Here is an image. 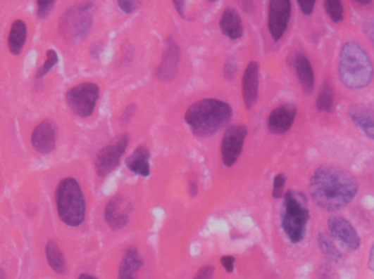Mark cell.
Wrapping results in <instances>:
<instances>
[{"mask_svg":"<svg viewBox=\"0 0 374 279\" xmlns=\"http://www.w3.org/2000/svg\"><path fill=\"white\" fill-rule=\"evenodd\" d=\"M359 192L355 176L338 166L322 165L311 177L308 193L316 207L337 212L351 203Z\"/></svg>","mask_w":374,"mask_h":279,"instance_id":"1","label":"cell"},{"mask_svg":"<svg viewBox=\"0 0 374 279\" xmlns=\"http://www.w3.org/2000/svg\"><path fill=\"white\" fill-rule=\"evenodd\" d=\"M338 77L348 90H365L374 78V66L369 53L355 41H346L338 57Z\"/></svg>","mask_w":374,"mask_h":279,"instance_id":"2","label":"cell"},{"mask_svg":"<svg viewBox=\"0 0 374 279\" xmlns=\"http://www.w3.org/2000/svg\"><path fill=\"white\" fill-rule=\"evenodd\" d=\"M232 108L227 103L216 98H205L192 105L186 110V124L196 136H213L232 118Z\"/></svg>","mask_w":374,"mask_h":279,"instance_id":"3","label":"cell"},{"mask_svg":"<svg viewBox=\"0 0 374 279\" xmlns=\"http://www.w3.org/2000/svg\"><path fill=\"white\" fill-rule=\"evenodd\" d=\"M57 213L63 223L69 227H79L86 217V201L78 181L65 178L56 189Z\"/></svg>","mask_w":374,"mask_h":279,"instance_id":"4","label":"cell"},{"mask_svg":"<svg viewBox=\"0 0 374 279\" xmlns=\"http://www.w3.org/2000/svg\"><path fill=\"white\" fill-rule=\"evenodd\" d=\"M308 219L310 212L306 207V195L294 190L285 192L282 226L291 242L299 243L304 240Z\"/></svg>","mask_w":374,"mask_h":279,"instance_id":"5","label":"cell"},{"mask_svg":"<svg viewBox=\"0 0 374 279\" xmlns=\"http://www.w3.org/2000/svg\"><path fill=\"white\" fill-rule=\"evenodd\" d=\"M93 4L87 3L67 10L59 22V31L68 41H79L88 35L92 27L90 10Z\"/></svg>","mask_w":374,"mask_h":279,"instance_id":"6","label":"cell"},{"mask_svg":"<svg viewBox=\"0 0 374 279\" xmlns=\"http://www.w3.org/2000/svg\"><path fill=\"white\" fill-rule=\"evenodd\" d=\"M99 95L100 89L96 83H80L66 93L67 104L75 115L87 118L94 112Z\"/></svg>","mask_w":374,"mask_h":279,"instance_id":"7","label":"cell"},{"mask_svg":"<svg viewBox=\"0 0 374 279\" xmlns=\"http://www.w3.org/2000/svg\"><path fill=\"white\" fill-rule=\"evenodd\" d=\"M130 144V136L124 134L113 138L101 148L96 156V170L99 177H106L120 165V160Z\"/></svg>","mask_w":374,"mask_h":279,"instance_id":"8","label":"cell"},{"mask_svg":"<svg viewBox=\"0 0 374 279\" xmlns=\"http://www.w3.org/2000/svg\"><path fill=\"white\" fill-rule=\"evenodd\" d=\"M247 128L243 124H233L227 129L221 141V158L225 167H232L242 153Z\"/></svg>","mask_w":374,"mask_h":279,"instance_id":"9","label":"cell"},{"mask_svg":"<svg viewBox=\"0 0 374 279\" xmlns=\"http://www.w3.org/2000/svg\"><path fill=\"white\" fill-rule=\"evenodd\" d=\"M328 227L332 238L335 239L346 250L351 252L359 250L361 238L354 225L345 217L332 215L328 219Z\"/></svg>","mask_w":374,"mask_h":279,"instance_id":"10","label":"cell"},{"mask_svg":"<svg viewBox=\"0 0 374 279\" xmlns=\"http://www.w3.org/2000/svg\"><path fill=\"white\" fill-rule=\"evenodd\" d=\"M292 6L289 0H273L269 3L268 30L274 41L284 37L290 22Z\"/></svg>","mask_w":374,"mask_h":279,"instance_id":"11","label":"cell"},{"mask_svg":"<svg viewBox=\"0 0 374 279\" xmlns=\"http://www.w3.org/2000/svg\"><path fill=\"white\" fill-rule=\"evenodd\" d=\"M297 114H298V110H297L296 105L292 103L279 105L269 115L267 128L273 134L282 136V134H287L294 124Z\"/></svg>","mask_w":374,"mask_h":279,"instance_id":"12","label":"cell"},{"mask_svg":"<svg viewBox=\"0 0 374 279\" xmlns=\"http://www.w3.org/2000/svg\"><path fill=\"white\" fill-rule=\"evenodd\" d=\"M132 207L122 195H116L108 202L104 211L106 223L113 231H120L130 221Z\"/></svg>","mask_w":374,"mask_h":279,"instance_id":"13","label":"cell"},{"mask_svg":"<svg viewBox=\"0 0 374 279\" xmlns=\"http://www.w3.org/2000/svg\"><path fill=\"white\" fill-rule=\"evenodd\" d=\"M31 143L39 154H49L56 148V126L51 120L37 124L31 136Z\"/></svg>","mask_w":374,"mask_h":279,"instance_id":"14","label":"cell"},{"mask_svg":"<svg viewBox=\"0 0 374 279\" xmlns=\"http://www.w3.org/2000/svg\"><path fill=\"white\" fill-rule=\"evenodd\" d=\"M348 117L362 134L374 141V108L365 104H352L348 107Z\"/></svg>","mask_w":374,"mask_h":279,"instance_id":"15","label":"cell"},{"mask_svg":"<svg viewBox=\"0 0 374 279\" xmlns=\"http://www.w3.org/2000/svg\"><path fill=\"white\" fill-rule=\"evenodd\" d=\"M180 47L172 37L166 41V48L161 63L157 70V77L162 81H172L177 73L180 63Z\"/></svg>","mask_w":374,"mask_h":279,"instance_id":"16","label":"cell"},{"mask_svg":"<svg viewBox=\"0 0 374 279\" xmlns=\"http://www.w3.org/2000/svg\"><path fill=\"white\" fill-rule=\"evenodd\" d=\"M259 65L256 61H251L243 74L242 93L245 107L251 110L256 104L258 98Z\"/></svg>","mask_w":374,"mask_h":279,"instance_id":"17","label":"cell"},{"mask_svg":"<svg viewBox=\"0 0 374 279\" xmlns=\"http://www.w3.org/2000/svg\"><path fill=\"white\" fill-rule=\"evenodd\" d=\"M294 70L304 94L310 95L316 86V74L312 63L304 53H297L294 59Z\"/></svg>","mask_w":374,"mask_h":279,"instance_id":"18","label":"cell"},{"mask_svg":"<svg viewBox=\"0 0 374 279\" xmlns=\"http://www.w3.org/2000/svg\"><path fill=\"white\" fill-rule=\"evenodd\" d=\"M219 25L223 34L233 41L241 39L243 35L242 19L235 8L229 7L223 11Z\"/></svg>","mask_w":374,"mask_h":279,"instance_id":"19","label":"cell"},{"mask_svg":"<svg viewBox=\"0 0 374 279\" xmlns=\"http://www.w3.org/2000/svg\"><path fill=\"white\" fill-rule=\"evenodd\" d=\"M144 266V260L137 249L128 248L123 255L118 268V279H137L136 274Z\"/></svg>","mask_w":374,"mask_h":279,"instance_id":"20","label":"cell"},{"mask_svg":"<svg viewBox=\"0 0 374 279\" xmlns=\"http://www.w3.org/2000/svg\"><path fill=\"white\" fill-rule=\"evenodd\" d=\"M150 151L147 146H138L125 162L126 167L136 175L148 177L150 175Z\"/></svg>","mask_w":374,"mask_h":279,"instance_id":"21","label":"cell"},{"mask_svg":"<svg viewBox=\"0 0 374 279\" xmlns=\"http://www.w3.org/2000/svg\"><path fill=\"white\" fill-rule=\"evenodd\" d=\"M27 39V27L23 20H15L8 37V48L13 56H19Z\"/></svg>","mask_w":374,"mask_h":279,"instance_id":"22","label":"cell"},{"mask_svg":"<svg viewBox=\"0 0 374 279\" xmlns=\"http://www.w3.org/2000/svg\"><path fill=\"white\" fill-rule=\"evenodd\" d=\"M318 248L324 257L332 263H342L344 260V254L338 249L337 245L330 238V235L326 233H320L318 235Z\"/></svg>","mask_w":374,"mask_h":279,"instance_id":"23","label":"cell"},{"mask_svg":"<svg viewBox=\"0 0 374 279\" xmlns=\"http://www.w3.org/2000/svg\"><path fill=\"white\" fill-rule=\"evenodd\" d=\"M45 254H46L47 263L51 270L57 274H64L66 271V260L61 249L58 248V245L53 241L47 243L45 247Z\"/></svg>","mask_w":374,"mask_h":279,"instance_id":"24","label":"cell"},{"mask_svg":"<svg viewBox=\"0 0 374 279\" xmlns=\"http://www.w3.org/2000/svg\"><path fill=\"white\" fill-rule=\"evenodd\" d=\"M334 98H335V94H334L332 85H330V83L322 85L318 94V98H316V108H318V112H330L332 110V105H334Z\"/></svg>","mask_w":374,"mask_h":279,"instance_id":"25","label":"cell"},{"mask_svg":"<svg viewBox=\"0 0 374 279\" xmlns=\"http://www.w3.org/2000/svg\"><path fill=\"white\" fill-rule=\"evenodd\" d=\"M324 8L332 22L340 23L345 18V7L339 0H328L324 3Z\"/></svg>","mask_w":374,"mask_h":279,"instance_id":"26","label":"cell"},{"mask_svg":"<svg viewBox=\"0 0 374 279\" xmlns=\"http://www.w3.org/2000/svg\"><path fill=\"white\" fill-rule=\"evenodd\" d=\"M58 63V56L54 49H49L46 51V60L43 63V66L37 70V78L41 79L46 76L47 73L56 66Z\"/></svg>","mask_w":374,"mask_h":279,"instance_id":"27","label":"cell"},{"mask_svg":"<svg viewBox=\"0 0 374 279\" xmlns=\"http://www.w3.org/2000/svg\"><path fill=\"white\" fill-rule=\"evenodd\" d=\"M287 177L285 174H278L274 178L273 182V197L282 199L285 195V186H286Z\"/></svg>","mask_w":374,"mask_h":279,"instance_id":"28","label":"cell"},{"mask_svg":"<svg viewBox=\"0 0 374 279\" xmlns=\"http://www.w3.org/2000/svg\"><path fill=\"white\" fill-rule=\"evenodd\" d=\"M318 279H339L337 271L330 263H323L316 271Z\"/></svg>","mask_w":374,"mask_h":279,"instance_id":"29","label":"cell"},{"mask_svg":"<svg viewBox=\"0 0 374 279\" xmlns=\"http://www.w3.org/2000/svg\"><path fill=\"white\" fill-rule=\"evenodd\" d=\"M237 59L235 57H229L225 60V66H223V77H225V80L232 81L237 74Z\"/></svg>","mask_w":374,"mask_h":279,"instance_id":"30","label":"cell"},{"mask_svg":"<svg viewBox=\"0 0 374 279\" xmlns=\"http://www.w3.org/2000/svg\"><path fill=\"white\" fill-rule=\"evenodd\" d=\"M37 17L39 19H46L47 15L51 13L53 7H54L55 1H37Z\"/></svg>","mask_w":374,"mask_h":279,"instance_id":"31","label":"cell"},{"mask_svg":"<svg viewBox=\"0 0 374 279\" xmlns=\"http://www.w3.org/2000/svg\"><path fill=\"white\" fill-rule=\"evenodd\" d=\"M118 5L123 13H132L139 7L140 3L134 1V0H120V1H118Z\"/></svg>","mask_w":374,"mask_h":279,"instance_id":"32","label":"cell"},{"mask_svg":"<svg viewBox=\"0 0 374 279\" xmlns=\"http://www.w3.org/2000/svg\"><path fill=\"white\" fill-rule=\"evenodd\" d=\"M213 274H215V267L211 266V265H206V266L199 268L194 279H213Z\"/></svg>","mask_w":374,"mask_h":279,"instance_id":"33","label":"cell"},{"mask_svg":"<svg viewBox=\"0 0 374 279\" xmlns=\"http://www.w3.org/2000/svg\"><path fill=\"white\" fill-rule=\"evenodd\" d=\"M220 262L227 273H232L235 271V257L232 255H223L220 259Z\"/></svg>","mask_w":374,"mask_h":279,"instance_id":"34","label":"cell"},{"mask_svg":"<svg viewBox=\"0 0 374 279\" xmlns=\"http://www.w3.org/2000/svg\"><path fill=\"white\" fill-rule=\"evenodd\" d=\"M316 1H298L299 8L304 15H311L313 13Z\"/></svg>","mask_w":374,"mask_h":279,"instance_id":"35","label":"cell"},{"mask_svg":"<svg viewBox=\"0 0 374 279\" xmlns=\"http://www.w3.org/2000/svg\"><path fill=\"white\" fill-rule=\"evenodd\" d=\"M366 35L369 41H371L372 46L374 47V20H368L363 25Z\"/></svg>","mask_w":374,"mask_h":279,"instance_id":"36","label":"cell"},{"mask_svg":"<svg viewBox=\"0 0 374 279\" xmlns=\"http://www.w3.org/2000/svg\"><path fill=\"white\" fill-rule=\"evenodd\" d=\"M135 110H136V106L134 104H130V106L126 107V110H124L122 117H120V122L122 124H127L130 118L134 116Z\"/></svg>","mask_w":374,"mask_h":279,"instance_id":"37","label":"cell"},{"mask_svg":"<svg viewBox=\"0 0 374 279\" xmlns=\"http://www.w3.org/2000/svg\"><path fill=\"white\" fill-rule=\"evenodd\" d=\"M173 5L175 6V9L176 11H177V13H179L183 19H187L185 15V9H184L186 3H184V1H174Z\"/></svg>","mask_w":374,"mask_h":279,"instance_id":"38","label":"cell"},{"mask_svg":"<svg viewBox=\"0 0 374 279\" xmlns=\"http://www.w3.org/2000/svg\"><path fill=\"white\" fill-rule=\"evenodd\" d=\"M368 267L369 270L374 272V242L372 243L371 249H370L369 259H368Z\"/></svg>","mask_w":374,"mask_h":279,"instance_id":"39","label":"cell"},{"mask_svg":"<svg viewBox=\"0 0 374 279\" xmlns=\"http://www.w3.org/2000/svg\"><path fill=\"white\" fill-rule=\"evenodd\" d=\"M241 6H242L245 13H251L255 10V5L252 1H243V3H241Z\"/></svg>","mask_w":374,"mask_h":279,"instance_id":"40","label":"cell"},{"mask_svg":"<svg viewBox=\"0 0 374 279\" xmlns=\"http://www.w3.org/2000/svg\"><path fill=\"white\" fill-rule=\"evenodd\" d=\"M189 192L192 197H196L199 193V186L194 181H189Z\"/></svg>","mask_w":374,"mask_h":279,"instance_id":"41","label":"cell"},{"mask_svg":"<svg viewBox=\"0 0 374 279\" xmlns=\"http://www.w3.org/2000/svg\"><path fill=\"white\" fill-rule=\"evenodd\" d=\"M99 44H100V43H96V44L93 45L92 48H91V53H92V56L94 57V58H98L99 53H100L101 51Z\"/></svg>","mask_w":374,"mask_h":279,"instance_id":"42","label":"cell"},{"mask_svg":"<svg viewBox=\"0 0 374 279\" xmlns=\"http://www.w3.org/2000/svg\"><path fill=\"white\" fill-rule=\"evenodd\" d=\"M78 279H98L89 274H81Z\"/></svg>","mask_w":374,"mask_h":279,"instance_id":"43","label":"cell"},{"mask_svg":"<svg viewBox=\"0 0 374 279\" xmlns=\"http://www.w3.org/2000/svg\"><path fill=\"white\" fill-rule=\"evenodd\" d=\"M357 4L358 6H370V5H372V1H363V3H362V1H357Z\"/></svg>","mask_w":374,"mask_h":279,"instance_id":"44","label":"cell"},{"mask_svg":"<svg viewBox=\"0 0 374 279\" xmlns=\"http://www.w3.org/2000/svg\"><path fill=\"white\" fill-rule=\"evenodd\" d=\"M0 279H6V274L1 268H0Z\"/></svg>","mask_w":374,"mask_h":279,"instance_id":"45","label":"cell"}]
</instances>
